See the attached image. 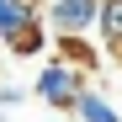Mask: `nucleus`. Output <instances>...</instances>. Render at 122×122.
<instances>
[{
  "mask_svg": "<svg viewBox=\"0 0 122 122\" xmlns=\"http://www.w3.org/2000/svg\"><path fill=\"white\" fill-rule=\"evenodd\" d=\"M32 27H37V16H32L27 0H0V37L5 43H21Z\"/></svg>",
  "mask_w": 122,
  "mask_h": 122,
  "instance_id": "7ed1b4c3",
  "label": "nucleus"
},
{
  "mask_svg": "<svg viewBox=\"0 0 122 122\" xmlns=\"http://www.w3.org/2000/svg\"><path fill=\"white\" fill-rule=\"evenodd\" d=\"M21 101H27V90H16V85H0V106H5V112H11V106H21Z\"/></svg>",
  "mask_w": 122,
  "mask_h": 122,
  "instance_id": "423d86ee",
  "label": "nucleus"
},
{
  "mask_svg": "<svg viewBox=\"0 0 122 122\" xmlns=\"http://www.w3.org/2000/svg\"><path fill=\"white\" fill-rule=\"evenodd\" d=\"M80 90H85V69L80 64H48L37 74V96H43L48 106H74Z\"/></svg>",
  "mask_w": 122,
  "mask_h": 122,
  "instance_id": "f257e3e1",
  "label": "nucleus"
},
{
  "mask_svg": "<svg viewBox=\"0 0 122 122\" xmlns=\"http://www.w3.org/2000/svg\"><path fill=\"white\" fill-rule=\"evenodd\" d=\"M96 32L106 48H122V0H101L96 5Z\"/></svg>",
  "mask_w": 122,
  "mask_h": 122,
  "instance_id": "39448f33",
  "label": "nucleus"
},
{
  "mask_svg": "<svg viewBox=\"0 0 122 122\" xmlns=\"http://www.w3.org/2000/svg\"><path fill=\"white\" fill-rule=\"evenodd\" d=\"M69 112H74L80 122H122V117H117V106H112L106 96H96V90H80Z\"/></svg>",
  "mask_w": 122,
  "mask_h": 122,
  "instance_id": "20e7f679",
  "label": "nucleus"
},
{
  "mask_svg": "<svg viewBox=\"0 0 122 122\" xmlns=\"http://www.w3.org/2000/svg\"><path fill=\"white\" fill-rule=\"evenodd\" d=\"M96 5H101V0H53V16H48V21H53L58 37H64V32L85 37V32H96Z\"/></svg>",
  "mask_w": 122,
  "mask_h": 122,
  "instance_id": "f03ea898",
  "label": "nucleus"
}]
</instances>
